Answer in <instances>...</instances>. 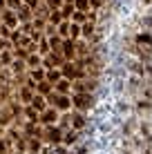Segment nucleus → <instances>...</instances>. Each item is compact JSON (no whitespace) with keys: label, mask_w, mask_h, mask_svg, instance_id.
<instances>
[{"label":"nucleus","mask_w":152,"mask_h":154,"mask_svg":"<svg viewBox=\"0 0 152 154\" xmlns=\"http://www.w3.org/2000/svg\"><path fill=\"white\" fill-rule=\"evenodd\" d=\"M74 107L81 109V112H85V109H92L94 105H96V96L94 94H74Z\"/></svg>","instance_id":"1"},{"label":"nucleus","mask_w":152,"mask_h":154,"mask_svg":"<svg viewBox=\"0 0 152 154\" xmlns=\"http://www.w3.org/2000/svg\"><path fill=\"white\" fill-rule=\"evenodd\" d=\"M60 49H63V58H74L76 56V42L72 40V38H67V40H63V45H60Z\"/></svg>","instance_id":"2"},{"label":"nucleus","mask_w":152,"mask_h":154,"mask_svg":"<svg viewBox=\"0 0 152 154\" xmlns=\"http://www.w3.org/2000/svg\"><path fill=\"white\" fill-rule=\"evenodd\" d=\"M49 100L54 103V107H58V109H67V107L72 105L67 96H63V94H54V92L49 94Z\"/></svg>","instance_id":"3"},{"label":"nucleus","mask_w":152,"mask_h":154,"mask_svg":"<svg viewBox=\"0 0 152 154\" xmlns=\"http://www.w3.org/2000/svg\"><path fill=\"white\" fill-rule=\"evenodd\" d=\"M87 127V116L83 114V112H76V114H72V130H85Z\"/></svg>","instance_id":"4"},{"label":"nucleus","mask_w":152,"mask_h":154,"mask_svg":"<svg viewBox=\"0 0 152 154\" xmlns=\"http://www.w3.org/2000/svg\"><path fill=\"white\" fill-rule=\"evenodd\" d=\"M45 139L49 143H60L63 141V130H60V127H47Z\"/></svg>","instance_id":"5"},{"label":"nucleus","mask_w":152,"mask_h":154,"mask_svg":"<svg viewBox=\"0 0 152 154\" xmlns=\"http://www.w3.org/2000/svg\"><path fill=\"white\" fill-rule=\"evenodd\" d=\"M16 18H18V23H29L31 18H34V16H31V7H27V5H25V7H20L18 9V14H16Z\"/></svg>","instance_id":"6"},{"label":"nucleus","mask_w":152,"mask_h":154,"mask_svg":"<svg viewBox=\"0 0 152 154\" xmlns=\"http://www.w3.org/2000/svg\"><path fill=\"white\" fill-rule=\"evenodd\" d=\"M2 20H5V27H9V29H14L16 25H18V18H16V14L11 9H7V11L2 14Z\"/></svg>","instance_id":"7"},{"label":"nucleus","mask_w":152,"mask_h":154,"mask_svg":"<svg viewBox=\"0 0 152 154\" xmlns=\"http://www.w3.org/2000/svg\"><path fill=\"white\" fill-rule=\"evenodd\" d=\"M60 63H63V56H60V54H56V51H49V56H47V60L43 63V65H45V67H49V69H51V67L60 65Z\"/></svg>","instance_id":"8"},{"label":"nucleus","mask_w":152,"mask_h":154,"mask_svg":"<svg viewBox=\"0 0 152 154\" xmlns=\"http://www.w3.org/2000/svg\"><path fill=\"white\" fill-rule=\"evenodd\" d=\"M31 107H34L36 112H45L47 103H45V98L40 96V94H34V98H31Z\"/></svg>","instance_id":"9"},{"label":"nucleus","mask_w":152,"mask_h":154,"mask_svg":"<svg viewBox=\"0 0 152 154\" xmlns=\"http://www.w3.org/2000/svg\"><path fill=\"white\" fill-rule=\"evenodd\" d=\"M70 87H72V83L67 81V78H60V81L56 83V94H63V96H65V94L70 92Z\"/></svg>","instance_id":"10"},{"label":"nucleus","mask_w":152,"mask_h":154,"mask_svg":"<svg viewBox=\"0 0 152 154\" xmlns=\"http://www.w3.org/2000/svg\"><path fill=\"white\" fill-rule=\"evenodd\" d=\"M56 119H58V114H56V109H49V107H47L45 112H43V119H40V121H43V123H47V125H51V123H54Z\"/></svg>","instance_id":"11"},{"label":"nucleus","mask_w":152,"mask_h":154,"mask_svg":"<svg viewBox=\"0 0 152 154\" xmlns=\"http://www.w3.org/2000/svg\"><path fill=\"white\" fill-rule=\"evenodd\" d=\"M76 141H78V132L76 130H70L65 136H63V143H65V145H72V143H76Z\"/></svg>","instance_id":"12"},{"label":"nucleus","mask_w":152,"mask_h":154,"mask_svg":"<svg viewBox=\"0 0 152 154\" xmlns=\"http://www.w3.org/2000/svg\"><path fill=\"white\" fill-rule=\"evenodd\" d=\"M20 98H23L25 103H31V98H34V92H31L29 85H25V87L20 89Z\"/></svg>","instance_id":"13"},{"label":"nucleus","mask_w":152,"mask_h":154,"mask_svg":"<svg viewBox=\"0 0 152 154\" xmlns=\"http://www.w3.org/2000/svg\"><path fill=\"white\" fill-rule=\"evenodd\" d=\"M94 29H96V27H94V23H92V20H87V23L81 27V34L85 36V38H90V36L94 34Z\"/></svg>","instance_id":"14"},{"label":"nucleus","mask_w":152,"mask_h":154,"mask_svg":"<svg viewBox=\"0 0 152 154\" xmlns=\"http://www.w3.org/2000/svg\"><path fill=\"white\" fill-rule=\"evenodd\" d=\"M47 42H49V51H58L60 45H63V42H60V36H51Z\"/></svg>","instance_id":"15"},{"label":"nucleus","mask_w":152,"mask_h":154,"mask_svg":"<svg viewBox=\"0 0 152 154\" xmlns=\"http://www.w3.org/2000/svg\"><path fill=\"white\" fill-rule=\"evenodd\" d=\"M74 11H76V7H74V5H72V2H67L65 7L60 9V16H63V18H70V16L74 14Z\"/></svg>","instance_id":"16"},{"label":"nucleus","mask_w":152,"mask_h":154,"mask_svg":"<svg viewBox=\"0 0 152 154\" xmlns=\"http://www.w3.org/2000/svg\"><path fill=\"white\" fill-rule=\"evenodd\" d=\"M45 78H47V83H51V85H54V83H58V81H60V72H56V69H51V72H49V74H47V76H45Z\"/></svg>","instance_id":"17"},{"label":"nucleus","mask_w":152,"mask_h":154,"mask_svg":"<svg viewBox=\"0 0 152 154\" xmlns=\"http://www.w3.org/2000/svg\"><path fill=\"white\" fill-rule=\"evenodd\" d=\"M36 89H38L40 94H49L51 89H54V85H51V83H47V81H43V83L38 85V87H36Z\"/></svg>","instance_id":"18"},{"label":"nucleus","mask_w":152,"mask_h":154,"mask_svg":"<svg viewBox=\"0 0 152 154\" xmlns=\"http://www.w3.org/2000/svg\"><path fill=\"white\" fill-rule=\"evenodd\" d=\"M128 112H130V105H128V103H123V100H119V103H116V116L128 114Z\"/></svg>","instance_id":"19"},{"label":"nucleus","mask_w":152,"mask_h":154,"mask_svg":"<svg viewBox=\"0 0 152 154\" xmlns=\"http://www.w3.org/2000/svg\"><path fill=\"white\" fill-rule=\"evenodd\" d=\"M40 63H43V60H40V56H34V54H29V56H27V65H29V67H34V69L40 65Z\"/></svg>","instance_id":"20"},{"label":"nucleus","mask_w":152,"mask_h":154,"mask_svg":"<svg viewBox=\"0 0 152 154\" xmlns=\"http://www.w3.org/2000/svg\"><path fill=\"white\" fill-rule=\"evenodd\" d=\"M11 58H14V54H9V51L5 49L2 54H0V63H2V67H7L9 63H11Z\"/></svg>","instance_id":"21"},{"label":"nucleus","mask_w":152,"mask_h":154,"mask_svg":"<svg viewBox=\"0 0 152 154\" xmlns=\"http://www.w3.org/2000/svg\"><path fill=\"white\" fill-rule=\"evenodd\" d=\"M11 69H14L16 74H23V69H25V63L20 60V58H16V60L11 63Z\"/></svg>","instance_id":"22"},{"label":"nucleus","mask_w":152,"mask_h":154,"mask_svg":"<svg viewBox=\"0 0 152 154\" xmlns=\"http://www.w3.org/2000/svg\"><path fill=\"white\" fill-rule=\"evenodd\" d=\"M60 20H63V16H60V11H58V9H54V11L49 14V23H51V25H58Z\"/></svg>","instance_id":"23"},{"label":"nucleus","mask_w":152,"mask_h":154,"mask_svg":"<svg viewBox=\"0 0 152 154\" xmlns=\"http://www.w3.org/2000/svg\"><path fill=\"white\" fill-rule=\"evenodd\" d=\"M25 114H27L29 123H36V121H38V112H36L34 107H27V112H25Z\"/></svg>","instance_id":"24"},{"label":"nucleus","mask_w":152,"mask_h":154,"mask_svg":"<svg viewBox=\"0 0 152 154\" xmlns=\"http://www.w3.org/2000/svg\"><path fill=\"white\" fill-rule=\"evenodd\" d=\"M78 34H81V27H78L76 23H72V25H70V36H72V40L78 38Z\"/></svg>","instance_id":"25"},{"label":"nucleus","mask_w":152,"mask_h":154,"mask_svg":"<svg viewBox=\"0 0 152 154\" xmlns=\"http://www.w3.org/2000/svg\"><path fill=\"white\" fill-rule=\"evenodd\" d=\"M27 150H29V152H38V150H40V141H38V139H31L29 145H27Z\"/></svg>","instance_id":"26"},{"label":"nucleus","mask_w":152,"mask_h":154,"mask_svg":"<svg viewBox=\"0 0 152 154\" xmlns=\"http://www.w3.org/2000/svg\"><path fill=\"white\" fill-rule=\"evenodd\" d=\"M74 2H76V9H78V11H85V9L90 7V0H74Z\"/></svg>","instance_id":"27"},{"label":"nucleus","mask_w":152,"mask_h":154,"mask_svg":"<svg viewBox=\"0 0 152 154\" xmlns=\"http://www.w3.org/2000/svg\"><path fill=\"white\" fill-rule=\"evenodd\" d=\"M58 36H70V23H60V27H58Z\"/></svg>","instance_id":"28"},{"label":"nucleus","mask_w":152,"mask_h":154,"mask_svg":"<svg viewBox=\"0 0 152 154\" xmlns=\"http://www.w3.org/2000/svg\"><path fill=\"white\" fill-rule=\"evenodd\" d=\"M43 78H45L43 69H34V72H31V81H43Z\"/></svg>","instance_id":"29"},{"label":"nucleus","mask_w":152,"mask_h":154,"mask_svg":"<svg viewBox=\"0 0 152 154\" xmlns=\"http://www.w3.org/2000/svg\"><path fill=\"white\" fill-rule=\"evenodd\" d=\"M123 83H125L123 78H116V81H114V87H112V89H114L116 94H121V92H123Z\"/></svg>","instance_id":"30"},{"label":"nucleus","mask_w":152,"mask_h":154,"mask_svg":"<svg viewBox=\"0 0 152 154\" xmlns=\"http://www.w3.org/2000/svg\"><path fill=\"white\" fill-rule=\"evenodd\" d=\"M5 2L9 5V9H11V11H14V9H16V11H18V9L23 7V5H20V0H5Z\"/></svg>","instance_id":"31"},{"label":"nucleus","mask_w":152,"mask_h":154,"mask_svg":"<svg viewBox=\"0 0 152 154\" xmlns=\"http://www.w3.org/2000/svg\"><path fill=\"white\" fill-rule=\"evenodd\" d=\"M47 7H49V9H58L60 7V0H47Z\"/></svg>","instance_id":"32"},{"label":"nucleus","mask_w":152,"mask_h":154,"mask_svg":"<svg viewBox=\"0 0 152 154\" xmlns=\"http://www.w3.org/2000/svg\"><path fill=\"white\" fill-rule=\"evenodd\" d=\"M74 20L76 23H83V20H85V14L83 11H74Z\"/></svg>","instance_id":"33"},{"label":"nucleus","mask_w":152,"mask_h":154,"mask_svg":"<svg viewBox=\"0 0 152 154\" xmlns=\"http://www.w3.org/2000/svg\"><path fill=\"white\" fill-rule=\"evenodd\" d=\"M7 47H9V42H7V40H5V38H0V54H2V51H5V49H7Z\"/></svg>","instance_id":"34"},{"label":"nucleus","mask_w":152,"mask_h":154,"mask_svg":"<svg viewBox=\"0 0 152 154\" xmlns=\"http://www.w3.org/2000/svg\"><path fill=\"white\" fill-rule=\"evenodd\" d=\"M54 154H70V152H67L63 145H58V147H54Z\"/></svg>","instance_id":"35"},{"label":"nucleus","mask_w":152,"mask_h":154,"mask_svg":"<svg viewBox=\"0 0 152 154\" xmlns=\"http://www.w3.org/2000/svg\"><path fill=\"white\" fill-rule=\"evenodd\" d=\"M90 5H92L94 9H98V7H101V5H103V0H90Z\"/></svg>","instance_id":"36"},{"label":"nucleus","mask_w":152,"mask_h":154,"mask_svg":"<svg viewBox=\"0 0 152 154\" xmlns=\"http://www.w3.org/2000/svg\"><path fill=\"white\" fill-rule=\"evenodd\" d=\"M38 5V0H27V7H36Z\"/></svg>","instance_id":"37"},{"label":"nucleus","mask_w":152,"mask_h":154,"mask_svg":"<svg viewBox=\"0 0 152 154\" xmlns=\"http://www.w3.org/2000/svg\"><path fill=\"white\" fill-rule=\"evenodd\" d=\"M0 154H5V141H0Z\"/></svg>","instance_id":"38"},{"label":"nucleus","mask_w":152,"mask_h":154,"mask_svg":"<svg viewBox=\"0 0 152 154\" xmlns=\"http://www.w3.org/2000/svg\"><path fill=\"white\" fill-rule=\"evenodd\" d=\"M43 154H54V150H43Z\"/></svg>","instance_id":"39"},{"label":"nucleus","mask_w":152,"mask_h":154,"mask_svg":"<svg viewBox=\"0 0 152 154\" xmlns=\"http://www.w3.org/2000/svg\"><path fill=\"white\" fill-rule=\"evenodd\" d=\"M141 2H145V5H152V0H141Z\"/></svg>","instance_id":"40"},{"label":"nucleus","mask_w":152,"mask_h":154,"mask_svg":"<svg viewBox=\"0 0 152 154\" xmlns=\"http://www.w3.org/2000/svg\"><path fill=\"white\" fill-rule=\"evenodd\" d=\"M0 7H5V0H0Z\"/></svg>","instance_id":"41"},{"label":"nucleus","mask_w":152,"mask_h":154,"mask_svg":"<svg viewBox=\"0 0 152 154\" xmlns=\"http://www.w3.org/2000/svg\"><path fill=\"white\" fill-rule=\"evenodd\" d=\"M65 2H72V0H65Z\"/></svg>","instance_id":"42"},{"label":"nucleus","mask_w":152,"mask_h":154,"mask_svg":"<svg viewBox=\"0 0 152 154\" xmlns=\"http://www.w3.org/2000/svg\"><path fill=\"white\" fill-rule=\"evenodd\" d=\"M16 154H20V152H16Z\"/></svg>","instance_id":"43"}]
</instances>
